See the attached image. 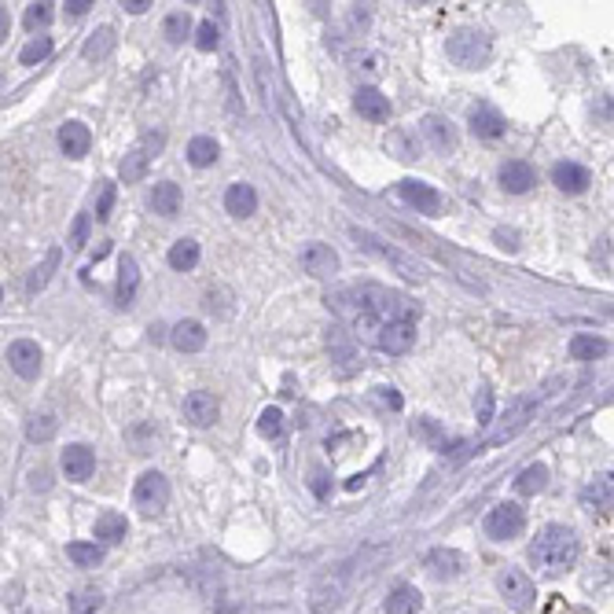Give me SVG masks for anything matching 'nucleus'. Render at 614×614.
<instances>
[{
    "mask_svg": "<svg viewBox=\"0 0 614 614\" xmlns=\"http://www.w3.org/2000/svg\"><path fill=\"white\" fill-rule=\"evenodd\" d=\"M582 555V541L578 530L563 527V523H548L537 530V537L530 541V563L537 566V574L545 578H559L566 574Z\"/></svg>",
    "mask_w": 614,
    "mask_h": 614,
    "instance_id": "f257e3e1",
    "label": "nucleus"
},
{
    "mask_svg": "<svg viewBox=\"0 0 614 614\" xmlns=\"http://www.w3.org/2000/svg\"><path fill=\"white\" fill-rule=\"evenodd\" d=\"M445 52H449V60H453L456 67H463V70H479V67H486L490 56H493V41H490L486 30L463 26V30H456V33L449 37Z\"/></svg>",
    "mask_w": 614,
    "mask_h": 614,
    "instance_id": "f03ea898",
    "label": "nucleus"
},
{
    "mask_svg": "<svg viewBox=\"0 0 614 614\" xmlns=\"http://www.w3.org/2000/svg\"><path fill=\"white\" fill-rule=\"evenodd\" d=\"M523 530H527V508L515 504V500L493 504V508L486 511V518H482V534H486L490 541H497V545L515 541Z\"/></svg>",
    "mask_w": 614,
    "mask_h": 614,
    "instance_id": "7ed1b4c3",
    "label": "nucleus"
},
{
    "mask_svg": "<svg viewBox=\"0 0 614 614\" xmlns=\"http://www.w3.org/2000/svg\"><path fill=\"white\" fill-rule=\"evenodd\" d=\"M166 148V133H144L136 140V144L125 151V159H122V166H118V177L125 180V184H136V180H144L148 177V166L159 159V151Z\"/></svg>",
    "mask_w": 614,
    "mask_h": 614,
    "instance_id": "20e7f679",
    "label": "nucleus"
},
{
    "mask_svg": "<svg viewBox=\"0 0 614 614\" xmlns=\"http://www.w3.org/2000/svg\"><path fill=\"white\" fill-rule=\"evenodd\" d=\"M166 504H170V479L162 475V471H144V475L136 479V486H133V508L151 518Z\"/></svg>",
    "mask_w": 614,
    "mask_h": 614,
    "instance_id": "39448f33",
    "label": "nucleus"
},
{
    "mask_svg": "<svg viewBox=\"0 0 614 614\" xmlns=\"http://www.w3.org/2000/svg\"><path fill=\"white\" fill-rule=\"evenodd\" d=\"M353 240L368 251V254H375V258H383L387 265H394L405 280H423V265L416 261V258H408V254H401L398 247H387L380 235H371V232H364V228H353Z\"/></svg>",
    "mask_w": 614,
    "mask_h": 614,
    "instance_id": "423d86ee",
    "label": "nucleus"
},
{
    "mask_svg": "<svg viewBox=\"0 0 614 614\" xmlns=\"http://www.w3.org/2000/svg\"><path fill=\"white\" fill-rule=\"evenodd\" d=\"M497 592H500V600H504L511 610H530V607L537 603V589H534L530 574L515 571V566H508V571L497 574Z\"/></svg>",
    "mask_w": 614,
    "mask_h": 614,
    "instance_id": "0eeeda50",
    "label": "nucleus"
},
{
    "mask_svg": "<svg viewBox=\"0 0 614 614\" xmlns=\"http://www.w3.org/2000/svg\"><path fill=\"white\" fill-rule=\"evenodd\" d=\"M578 500H582V508H585L589 515H607V511H614V471H600L596 479H589V482L582 486Z\"/></svg>",
    "mask_w": 614,
    "mask_h": 614,
    "instance_id": "6e6552de",
    "label": "nucleus"
},
{
    "mask_svg": "<svg viewBox=\"0 0 614 614\" xmlns=\"http://www.w3.org/2000/svg\"><path fill=\"white\" fill-rule=\"evenodd\" d=\"M412 343H416V316L390 320V324L383 327V332H380V339H375V346H380L383 353H390V357L408 353V350H412Z\"/></svg>",
    "mask_w": 614,
    "mask_h": 614,
    "instance_id": "1a4fd4ad",
    "label": "nucleus"
},
{
    "mask_svg": "<svg viewBox=\"0 0 614 614\" xmlns=\"http://www.w3.org/2000/svg\"><path fill=\"white\" fill-rule=\"evenodd\" d=\"M398 199L405 203V206H412V210H419V214H438L442 210V196L435 192L431 184H423V180H398Z\"/></svg>",
    "mask_w": 614,
    "mask_h": 614,
    "instance_id": "9d476101",
    "label": "nucleus"
},
{
    "mask_svg": "<svg viewBox=\"0 0 614 614\" xmlns=\"http://www.w3.org/2000/svg\"><path fill=\"white\" fill-rule=\"evenodd\" d=\"M497 180H500V188L508 196H527L530 188L537 184V170L530 162H523V159H508V162H500Z\"/></svg>",
    "mask_w": 614,
    "mask_h": 614,
    "instance_id": "9b49d317",
    "label": "nucleus"
},
{
    "mask_svg": "<svg viewBox=\"0 0 614 614\" xmlns=\"http://www.w3.org/2000/svg\"><path fill=\"white\" fill-rule=\"evenodd\" d=\"M217 416H221V401L210 390H192L184 398V419L192 427H210V423H217Z\"/></svg>",
    "mask_w": 614,
    "mask_h": 614,
    "instance_id": "f8f14e48",
    "label": "nucleus"
},
{
    "mask_svg": "<svg viewBox=\"0 0 614 614\" xmlns=\"http://www.w3.org/2000/svg\"><path fill=\"white\" fill-rule=\"evenodd\" d=\"M552 184L559 188L563 196H582V192H589L592 173L582 162H555L552 166Z\"/></svg>",
    "mask_w": 614,
    "mask_h": 614,
    "instance_id": "ddd939ff",
    "label": "nucleus"
},
{
    "mask_svg": "<svg viewBox=\"0 0 614 614\" xmlns=\"http://www.w3.org/2000/svg\"><path fill=\"white\" fill-rule=\"evenodd\" d=\"M302 269H306L309 276H316V280L335 276V272H339V254H335L332 247H327V243L313 240V243H306V247H302Z\"/></svg>",
    "mask_w": 614,
    "mask_h": 614,
    "instance_id": "4468645a",
    "label": "nucleus"
},
{
    "mask_svg": "<svg viewBox=\"0 0 614 614\" xmlns=\"http://www.w3.org/2000/svg\"><path fill=\"white\" fill-rule=\"evenodd\" d=\"M60 463H63V475H67L70 482H85L92 471H96V453H92L88 445H81V442H74V445L63 449Z\"/></svg>",
    "mask_w": 614,
    "mask_h": 614,
    "instance_id": "2eb2a0df",
    "label": "nucleus"
},
{
    "mask_svg": "<svg viewBox=\"0 0 614 614\" xmlns=\"http://www.w3.org/2000/svg\"><path fill=\"white\" fill-rule=\"evenodd\" d=\"M8 364H12V371L19 375V380H37V371H41V346L30 343V339H15L8 346Z\"/></svg>",
    "mask_w": 614,
    "mask_h": 614,
    "instance_id": "dca6fc26",
    "label": "nucleus"
},
{
    "mask_svg": "<svg viewBox=\"0 0 614 614\" xmlns=\"http://www.w3.org/2000/svg\"><path fill=\"white\" fill-rule=\"evenodd\" d=\"M419 133L431 140L435 151H456V144H460L456 125H453L449 118H442V115H427V118L419 122Z\"/></svg>",
    "mask_w": 614,
    "mask_h": 614,
    "instance_id": "f3484780",
    "label": "nucleus"
},
{
    "mask_svg": "<svg viewBox=\"0 0 614 614\" xmlns=\"http://www.w3.org/2000/svg\"><path fill=\"white\" fill-rule=\"evenodd\" d=\"M353 107L368 122H390V96H383L380 88H357L353 92Z\"/></svg>",
    "mask_w": 614,
    "mask_h": 614,
    "instance_id": "a211bd4d",
    "label": "nucleus"
},
{
    "mask_svg": "<svg viewBox=\"0 0 614 614\" xmlns=\"http://www.w3.org/2000/svg\"><path fill=\"white\" fill-rule=\"evenodd\" d=\"M92 148V129L85 122H67L60 125V151L67 159H85Z\"/></svg>",
    "mask_w": 614,
    "mask_h": 614,
    "instance_id": "6ab92c4d",
    "label": "nucleus"
},
{
    "mask_svg": "<svg viewBox=\"0 0 614 614\" xmlns=\"http://www.w3.org/2000/svg\"><path fill=\"white\" fill-rule=\"evenodd\" d=\"M467 125H471V133L482 136V140H497V136H504V129H508L504 115H500L497 107H490V104H479L475 111H471Z\"/></svg>",
    "mask_w": 614,
    "mask_h": 614,
    "instance_id": "aec40b11",
    "label": "nucleus"
},
{
    "mask_svg": "<svg viewBox=\"0 0 614 614\" xmlns=\"http://www.w3.org/2000/svg\"><path fill=\"white\" fill-rule=\"evenodd\" d=\"M136 291H140V265H136V258H133V254H122V261H118V288H115V302H118L122 309H129V306H133V298H136Z\"/></svg>",
    "mask_w": 614,
    "mask_h": 614,
    "instance_id": "412c9836",
    "label": "nucleus"
},
{
    "mask_svg": "<svg viewBox=\"0 0 614 614\" xmlns=\"http://www.w3.org/2000/svg\"><path fill=\"white\" fill-rule=\"evenodd\" d=\"M423 566L431 571V578L445 582V578L463 574V555H460L456 548H431V552H427V559H423Z\"/></svg>",
    "mask_w": 614,
    "mask_h": 614,
    "instance_id": "4be33fe9",
    "label": "nucleus"
},
{
    "mask_svg": "<svg viewBox=\"0 0 614 614\" xmlns=\"http://www.w3.org/2000/svg\"><path fill=\"white\" fill-rule=\"evenodd\" d=\"M170 343H173V350H180V353H199V350L206 346V327H203L199 320H180V324H173Z\"/></svg>",
    "mask_w": 614,
    "mask_h": 614,
    "instance_id": "5701e85b",
    "label": "nucleus"
},
{
    "mask_svg": "<svg viewBox=\"0 0 614 614\" xmlns=\"http://www.w3.org/2000/svg\"><path fill=\"white\" fill-rule=\"evenodd\" d=\"M225 210L232 214V217H251L254 210H258V192L251 184H243V180H235V184H228V192H225Z\"/></svg>",
    "mask_w": 614,
    "mask_h": 614,
    "instance_id": "b1692460",
    "label": "nucleus"
},
{
    "mask_svg": "<svg viewBox=\"0 0 614 614\" xmlns=\"http://www.w3.org/2000/svg\"><path fill=\"white\" fill-rule=\"evenodd\" d=\"M151 210L159 214V217H177L180 214V203H184V196H180V184H173V180H159L155 188H151Z\"/></svg>",
    "mask_w": 614,
    "mask_h": 614,
    "instance_id": "393cba45",
    "label": "nucleus"
},
{
    "mask_svg": "<svg viewBox=\"0 0 614 614\" xmlns=\"http://www.w3.org/2000/svg\"><path fill=\"white\" fill-rule=\"evenodd\" d=\"M419 607H423V596L408 582H398L387 596V614H419Z\"/></svg>",
    "mask_w": 614,
    "mask_h": 614,
    "instance_id": "a878e982",
    "label": "nucleus"
},
{
    "mask_svg": "<svg viewBox=\"0 0 614 614\" xmlns=\"http://www.w3.org/2000/svg\"><path fill=\"white\" fill-rule=\"evenodd\" d=\"M115 44H118V37H115V30L111 26H100V30H92L88 33V41H85V49H81V56L85 60H107L111 52H115Z\"/></svg>",
    "mask_w": 614,
    "mask_h": 614,
    "instance_id": "bb28decb",
    "label": "nucleus"
},
{
    "mask_svg": "<svg viewBox=\"0 0 614 614\" xmlns=\"http://www.w3.org/2000/svg\"><path fill=\"white\" fill-rule=\"evenodd\" d=\"M125 534H129L125 515H118V511H104V515L96 518V541H104V545H122V541H125Z\"/></svg>",
    "mask_w": 614,
    "mask_h": 614,
    "instance_id": "cd10ccee",
    "label": "nucleus"
},
{
    "mask_svg": "<svg viewBox=\"0 0 614 614\" xmlns=\"http://www.w3.org/2000/svg\"><path fill=\"white\" fill-rule=\"evenodd\" d=\"M545 490H548V467H545V463H530V467L518 471V479H515V493L534 497V493H545Z\"/></svg>",
    "mask_w": 614,
    "mask_h": 614,
    "instance_id": "c85d7f7f",
    "label": "nucleus"
},
{
    "mask_svg": "<svg viewBox=\"0 0 614 614\" xmlns=\"http://www.w3.org/2000/svg\"><path fill=\"white\" fill-rule=\"evenodd\" d=\"M166 261H170V269H177V272H192V269L199 265V243H196V240H177V243L170 247Z\"/></svg>",
    "mask_w": 614,
    "mask_h": 614,
    "instance_id": "c756f323",
    "label": "nucleus"
},
{
    "mask_svg": "<svg viewBox=\"0 0 614 614\" xmlns=\"http://www.w3.org/2000/svg\"><path fill=\"white\" fill-rule=\"evenodd\" d=\"M217 155H221V148H217V140H214V136H192V144H188V162H192L196 170L214 166V162H217Z\"/></svg>",
    "mask_w": 614,
    "mask_h": 614,
    "instance_id": "7c9ffc66",
    "label": "nucleus"
},
{
    "mask_svg": "<svg viewBox=\"0 0 614 614\" xmlns=\"http://www.w3.org/2000/svg\"><path fill=\"white\" fill-rule=\"evenodd\" d=\"M603 353H607V339H600V335L578 332V335L571 339V357H574V361H596V357H603Z\"/></svg>",
    "mask_w": 614,
    "mask_h": 614,
    "instance_id": "2f4dec72",
    "label": "nucleus"
},
{
    "mask_svg": "<svg viewBox=\"0 0 614 614\" xmlns=\"http://www.w3.org/2000/svg\"><path fill=\"white\" fill-rule=\"evenodd\" d=\"M67 555H70L74 566H100L104 563V548L96 541H70Z\"/></svg>",
    "mask_w": 614,
    "mask_h": 614,
    "instance_id": "473e14b6",
    "label": "nucleus"
},
{
    "mask_svg": "<svg viewBox=\"0 0 614 614\" xmlns=\"http://www.w3.org/2000/svg\"><path fill=\"white\" fill-rule=\"evenodd\" d=\"M56 265H60V247H52L49 254H44V261L30 272V280H26V295H37L41 288H44V283H49L52 280V272H56Z\"/></svg>",
    "mask_w": 614,
    "mask_h": 614,
    "instance_id": "72a5a7b5",
    "label": "nucleus"
},
{
    "mask_svg": "<svg viewBox=\"0 0 614 614\" xmlns=\"http://www.w3.org/2000/svg\"><path fill=\"white\" fill-rule=\"evenodd\" d=\"M56 431H60V419L52 416V412H44V416H33L30 423H26V438L30 442H52L56 438Z\"/></svg>",
    "mask_w": 614,
    "mask_h": 614,
    "instance_id": "f704fd0d",
    "label": "nucleus"
},
{
    "mask_svg": "<svg viewBox=\"0 0 614 614\" xmlns=\"http://www.w3.org/2000/svg\"><path fill=\"white\" fill-rule=\"evenodd\" d=\"M283 427H288V423H283V412L272 408V405L258 416V435L269 438V442H280V438H283Z\"/></svg>",
    "mask_w": 614,
    "mask_h": 614,
    "instance_id": "c9c22d12",
    "label": "nucleus"
},
{
    "mask_svg": "<svg viewBox=\"0 0 614 614\" xmlns=\"http://www.w3.org/2000/svg\"><path fill=\"white\" fill-rule=\"evenodd\" d=\"M162 33H166V41H170V44H184V37L192 33V15H188V12H173V15H166Z\"/></svg>",
    "mask_w": 614,
    "mask_h": 614,
    "instance_id": "e433bc0d",
    "label": "nucleus"
},
{
    "mask_svg": "<svg viewBox=\"0 0 614 614\" xmlns=\"http://www.w3.org/2000/svg\"><path fill=\"white\" fill-rule=\"evenodd\" d=\"M100 607H104L100 589H78L70 600V614H100Z\"/></svg>",
    "mask_w": 614,
    "mask_h": 614,
    "instance_id": "4c0bfd02",
    "label": "nucleus"
},
{
    "mask_svg": "<svg viewBox=\"0 0 614 614\" xmlns=\"http://www.w3.org/2000/svg\"><path fill=\"white\" fill-rule=\"evenodd\" d=\"M49 56H52V37H44V33H41V37H33V41L26 44V49L19 52V63H23V67H33V63H44Z\"/></svg>",
    "mask_w": 614,
    "mask_h": 614,
    "instance_id": "58836bf2",
    "label": "nucleus"
},
{
    "mask_svg": "<svg viewBox=\"0 0 614 614\" xmlns=\"http://www.w3.org/2000/svg\"><path fill=\"white\" fill-rule=\"evenodd\" d=\"M217 44H221V30L214 26V19L199 23V26H196V49H203V52H214Z\"/></svg>",
    "mask_w": 614,
    "mask_h": 614,
    "instance_id": "ea45409f",
    "label": "nucleus"
},
{
    "mask_svg": "<svg viewBox=\"0 0 614 614\" xmlns=\"http://www.w3.org/2000/svg\"><path fill=\"white\" fill-rule=\"evenodd\" d=\"M475 419H479V427H490L493 423V390L490 387H479V394H475Z\"/></svg>",
    "mask_w": 614,
    "mask_h": 614,
    "instance_id": "a19ab883",
    "label": "nucleus"
},
{
    "mask_svg": "<svg viewBox=\"0 0 614 614\" xmlns=\"http://www.w3.org/2000/svg\"><path fill=\"white\" fill-rule=\"evenodd\" d=\"M23 23H26V30H44L52 23V5H30Z\"/></svg>",
    "mask_w": 614,
    "mask_h": 614,
    "instance_id": "79ce46f5",
    "label": "nucleus"
},
{
    "mask_svg": "<svg viewBox=\"0 0 614 614\" xmlns=\"http://www.w3.org/2000/svg\"><path fill=\"white\" fill-rule=\"evenodd\" d=\"M111 206H115V184L104 180V184H100V203H96V221H107V217H111Z\"/></svg>",
    "mask_w": 614,
    "mask_h": 614,
    "instance_id": "37998d69",
    "label": "nucleus"
},
{
    "mask_svg": "<svg viewBox=\"0 0 614 614\" xmlns=\"http://www.w3.org/2000/svg\"><path fill=\"white\" fill-rule=\"evenodd\" d=\"M88 225H92V217H88V214H78L74 232H70V247H74V251H81V247L88 243Z\"/></svg>",
    "mask_w": 614,
    "mask_h": 614,
    "instance_id": "c03bdc74",
    "label": "nucleus"
},
{
    "mask_svg": "<svg viewBox=\"0 0 614 614\" xmlns=\"http://www.w3.org/2000/svg\"><path fill=\"white\" fill-rule=\"evenodd\" d=\"M416 435L427 438V442H435V445L442 442V435H438V427H435V419H419V423H416Z\"/></svg>",
    "mask_w": 614,
    "mask_h": 614,
    "instance_id": "a18cd8bd",
    "label": "nucleus"
},
{
    "mask_svg": "<svg viewBox=\"0 0 614 614\" xmlns=\"http://www.w3.org/2000/svg\"><path fill=\"white\" fill-rule=\"evenodd\" d=\"M592 111H596L603 122H614V92H610V96H603V100H600Z\"/></svg>",
    "mask_w": 614,
    "mask_h": 614,
    "instance_id": "49530a36",
    "label": "nucleus"
},
{
    "mask_svg": "<svg viewBox=\"0 0 614 614\" xmlns=\"http://www.w3.org/2000/svg\"><path fill=\"white\" fill-rule=\"evenodd\" d=\"M129 15H144L148 8H151V0H125V5H122Z\"/></svg>",
    "mask_w": 614,
    "mask_h": 614,
    "instance_id": "de8ad7c7",
    "label": "nucleus"
},
{
    "mask_svg": "<svg viewBox=\"0 0 614 614\" xmlns=\"http://www.w3.org/2000/svg\"><path fill=\"white\" fill-rule=\"evenodd\" d=\"M88 8H92L88 0H70V5H67V15H70V19H81Z\"/></svg>",
    "mask_w": 614,
    "mask_h": 614,
    "instance_id": "09e8293b",
    "label": "nucleus"
},
{
    "mask_svg": "<svg viewBox=\"0 0 614 614\" xmlns=\"http://www.w3.org/2000/svg\"><path fill=\"white\" fill-rule=\"evenodd\" d=\"M380 398H383L390 408H401V394H398L394 387H380Z\"/></svg>",
    "mask_w": 614,
    "mask_h": 614,
    "instance_id": "8fccbe9b",
    "label": "nucleus"
},
{
    "mask_svg": "<svg viewBox=\"0 0 614 614\" xmlns=\"http://www.w3.org/2000/svg\"><path fill=\"white\" fill-rule=\"evenodd\" d=\"M497 240H500V247H504V251H515V247H518V243H515V232H504V228H500V232H497Z\"/></svg>",
    "mask_w": 614,
    "mask_h": 614,
    "instance_id": "3c124183",
    "label": "nucleus"
}]
</instances>
